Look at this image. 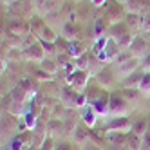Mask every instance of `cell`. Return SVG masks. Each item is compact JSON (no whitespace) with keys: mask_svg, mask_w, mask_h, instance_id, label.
Listing matches in <instances>:
<instances>
[{"mask_svg":"<svg viewBox=\"0 0 150 150\" xmlns=\"http://www.w3.org/2000/svg\"><path fill=\"white\" fill-rule=\"evenodd\" d=\"M148 130H150V127H148V121H146V120H137V121H134V125H132V134H136V136H139V137H143Z\"/></svg>","mask_w":150,"mask_h":150,"instance_id":"7a4b0ae2","label":"cell"},{"mask_svg":"<svg viewBox=\"0 0 150 150\" xmlns=\"http://www.w3.org/2000/svg\"><path fill=\"white\" fill-rule=\"evenodd\" d=\"M132 125H130V121H128L127 120V117H117V120H112L109 125H107V128H109V130H110V128H114V130H120V128H123V130H128V128H130Z\"/></svg>","mask_w":150,"mask_h":150,"instance_id":"3957f363","label":"cell"},{"mask_svg":"<svg viewBox=\"0 0 150 150\" xmlns=\"http://www.w3.org/2000/svg\"><path fill=\"white\" fill-rule=\"evenodd\" d=\"M128 107H130V103H128L123 96H116V94L110 96V114H114V116H125L128 110H130Z\"/></svg>","mask_w":150,"mask_h":150,"instance_id":"6da1fadb","label":"cell"},{"mask_svg":"<svg viewBox=\"0 0 150 150\" xmlns=\"http://www.w3.org/2000/svg\"><path fill=\"white\" fill-rule=\"evenodd\" d=\"M139 150H150V130L141 137V146H139Z\"/></svg>","mask_w":150,"mask_h":150,"instance_id":"8992f818","label":"cell"},{"mask_svg":"<svg viewBox=\"0 0 150 150\" xmlns=\"http://www.w3.org/2000/svg\"><path fill=\"white\" fill-rule=\"evenodd\" d=\"M54 150H71V145L62 143V145H56V148H54Z\"/></svg>","mask_w":150,"mask_h":150,"instance_id":"52a82bcc","label":"cell"},{"mask_svg":"<svg viewBox=\"0 0 150 150\" xmlns=\"http://www.w3.org/2000/svg\"><path fill=\"white\" fill-rule=\"evenodd\" d=\"M139 89H141V92H145V94H150V72L143 76L141 83H139Z\"/></svg>","mask_w":150,"mask_h":150,"instance_id":"5b68a950","label":"cell"},{"mask_svg":"<svg viewBox=\"0 0 150 150\" xmlns=\"http://www.w3.org/2000/svg\"><path fill=\"white\" fill-rule=\"evenodd\" d=\"M148 127H150V117H148Z\"/></svg>","mask_w":150,"mask_h":150,"instance_id":"9c48e42d","label":"cell"},{"mask_svg":"<svg viewBox=\"0 0 150 150\" xmlns=\"http://www.w3.org/2000/svg\"><path fill=\"white\" fill-rule=\"evenodd\" d=\"M96 116H98V112H96L92 107H91V109H87V110L83 112V121H85V125L94 127V123H96Z\"/></svg>","mask_w":150,"mask_h":150,"instance_id":"277c9868","label":"cell"},{"mask_svg":"<svg viewBox=\"0 0 150 150\" xmlns=\"http://www.w3.org/2000/svg\"><path fill=\"white\" fill-rule=\"evenodd\" d=\"M101 2H103V0H94V4H96V6H100Z\"/></svg>","mask_w":150,"mask_h":150,"instance_id":"ba28073f","label":"cell"}]
</instances>
